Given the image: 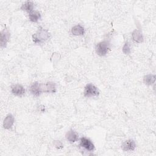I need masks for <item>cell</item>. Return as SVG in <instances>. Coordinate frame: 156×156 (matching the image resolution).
I'll list each match as a JSON object with an SVG mask.
<instances>
[{
    "label": "cell",
    "mask_w": 156,
    "mask_h": 156,
    "mask_svg": "<svg viewBox=\"0 0 156 156\" xmlns=\"http://www.w3.org/2000/svg\"><path fill=\"white\" fill-rule=\"evenodd\" d=\"M50 37L49 32L42 27L38 28V30L32 35V39L34 43H41Z\"/></svg>",
    "instance_id": "obj_1"
},
{
    "label": "cell",
    "mask_w": 156,
    "mask_h": 156,
    "mask_svg": "<svg viewBox=\"0 0 156 156\" xmlns=\"http://www.w3.org/2000/svg\"><path fill=\"white\" fill-rule=\"evenodd\" d=\"M110 49V43L107 41H103L98 43L96 46V53L100 56L105 55Z\"/></svg>",
    "instance_id": "obj_2"
},
{
    "label": "cell",
    "mask_w": 156,
    "mask_h": 156,
    "mask_svg": "<svg viewBox=\"0 0 156 156\" xmlns=\"http://www.w3.org/2000/svg\"><path fill=\"white\" fill-rule=\"evenodd\" d=\"M99 94V91L98 88L94 86L92 83L87 84L84 90L83 94L85 97H92V96H97Z\"/></svg>",
    "instance_id": "obj_3"
},
{
    "label": "cell",
    "mask_w": 156,
    "mask_h": 156,
    "mask_svg": "<svg viewBox=\"0 0 156 156\" xmlns=\"http://www.w3.org/2000/svg\"><path fill=\"white\" fill-rule=\"evenodd\" d=\"M43 93H53L56 91V85L54 82H48L46 83H41Z\"/></svg>",
    "instance_id": "obj_4"
},
{
    "label": "cell",
    "mask_w": 156,
    "mask_h": 156,
    "mask_svg": "<svg viewBox=\"0 0 156 156\" xmlns=\"http://www.w3.org/2000/svg\"><path fill=\"white\" fill-rule=\"evenodd\" d=\"M29 90L34 96H39L43 93L41 83H39L38 82L33 83L30 87Z\"/></svg>",
    "instance_id": "obj_5"
},
{
    "label": "cell",
    "mask_w": 156,
    "mask_h": 156,
    "mask_svg": "<svg viewBox=\"0 0 156 156\" xmlns=\"http://www.w3.org/2000/svg\"><path fill=\"white\" fill-rule=\"evenodd\" d=\"M80 146L81 147L85 148L86 150L91 151L94 150V146L93 143L88 138L85 137H82L80 138Z\"/></svg>",
    "instance_id": "obj_6"
},
{
    "label": "cell",
    "mask_w": 156,
    "mask_h": 156,
    "mask_svg": "<svg viewBox=\"0 0 156 156\" xmlns=\"http://www.w3.org/2000/svg\"><path fill=\"white\" fill-rule=\"evenodd\" d=\"M136 147V144L134 140L130 139L125 141L122 144V149L124 151H133Z\"/></svg>",
    "instance_id": "obj_7"
},
{
    "label": "cell",
    "mask_w": 156,
    "mask_h": 156,
    "mask_svg": "<svg viewBox=\"0 0 156 156\" xmlns=\"http://www.w3.org/2000/svg\"><path fill=\"white\" fill-rule=\"evenodd\" d=\"M11 91L13 94L17 96H21L25 93L24 88L20 84H16L12 87Z\"/></svg>",
    "instance_id": "obj_8"
},
{
    "label": "cell",
    "mask_w": 156,
    "mask_h": 156,
    "mask_svg": "<svg viewBox=\"0 0 156 156\" xmlns=\"http://www.w3.org/2000/svg\"><path fill=\"white\" fill-rule=\"evenodd\" d=\"M10 38V33L9 30L6 29H4L1 32V47L4 48L6 46L7 41Z\"/></svg>",
    "instance_id": "obj_9"
},
{
    "label": "cell",
    "mask_w": 156,
    "mask_h": 156,
    "mask_svg": "<svg viewBox=\"0 0 156 156\" xmlns=\"http://www.w3.org/2000/svg\"><path fill=\"white\" fill-rule=\"evenodd\" d=\"M15 121L13 116L12 114H9L5 118L3 122V126L5 129H9L12 127Z\"/></svg>",
    "instance_id": "obj_10"
},
{
    "label": "cell",
    "mask_w": 156,
    "mask_h": 156,
    "mask_svg": "<svg viewBox=\"0 0 156 156\" xmlns=\"http://www.w3.org/2000/svg\"><path fill=\"white\" fill-rule=\"evenodd\" d=\"M66 138L70 142H75L78 140L79 135L76 131L73 130H70L68 131L66 133Z\"/></svg>",
    "instance_id": "obj_11"
},
{
    "label": "cell",
    "mask_w": 156,
    "mask_h": 156,
    "mask_svg": "<svg viewBox=\"0 0 156 156\" xmlns=\"http://www.w3.org/2000/svg\"><path fill=\"white\" fill-rule=\"evenodd\" d=\"M133 40L138 43H142L143 41V36L141 30L138 29H135L132 34Z\"/></svg>",
    "instance_id": "obj_12"
},
{
    "label": "cell",
    "mask_w": 156,
    "mask_h": 156,
    "mask_svg": "<svg viewBox=\"0 0 156 156\" xmlns=\"http://www.w3.org/2000/svg\"><path fill=\"white\" fill-rule=\"evenodd\" d=\"M84 32L83 27L80 24L76 25L71 29V33L74 35H82L84 34Z\"/></svg>",
    "instance_id": "obj_13"
},
{
    "label": "cell",
    "mask_w": 156,
    "mask_h": 156,
    "mask_svg": "<svg viewBox=\"0 0 156 156\" xmlns=\"http://www.w3.org/2000/svg\"><path fill=\"white\" fill-rule=\"evenodd\" d=\"M21 9L24 10L29 13L33 11L34 9V3L32 1H26L21 7Z\"/></svg>",
    "instance_id": "obj_14"
},
{
    "label": "cell",
    "mask_w": 156,
    "mask_h": 156,
    "mask_svg": "<svg viewBox=\"0 0 156 156\" xmlns=\"http://www.w3.org/2000/svg\"><path fill=\"white\" fill-rule=\"evenodd\" d=\"M29 18L30 21L36 23L41 19V15L38 11H32L29 14Z\"/></svg>",
    "instance_id": "obj_15"
},
{
    "label": "cell",
    "mask_w": 156,
    "mask_h": 156,
    "mask_svg": "<svg viewBox=\"0 0 156 156\" xmlns=\"http://www.w3.org/2000/svg\"><path fill=\"white\" fill-rule=\"evenodd\" d=\"M144 83L146 85H151L155 81V76L154 74H147L144 77L143 79Z\"/></svg>",
    "instance_id": "obj_16"
},
{
    "label": "cell",
    "mask_w": 156,
    "mask_h": 156,
    "mask_svg": "<svg viewBox=\"0 0 156 156\" xmlns=\"http://www.w3.org/2000/svg\"><path fill=\"white\" fill-rule=\"evenodd\" d=\"M122 52L125 54H129L130 52V48L128 42H126L122 47Z\"/></svg>",
    "instance_id": "obj_17"
},
{
    "label": "cell",
    "mask_w": 156,
    "mask_h": 156,
    "mask_svg": "<svg viewBox=\"0 0 156 156\" xmlns=\"http://www.w3.org/2000/svg\"><path fill=\"white\" fill-rule=\"evenodd\" d=\"M54 145L58 149H60V148H62L63 147L62 143L60 141H55V143H54Z\"/></svg>",
    "instance_id": "obj_18"
}]
</instances>
